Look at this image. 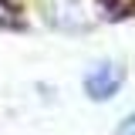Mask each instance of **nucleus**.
Returning <instances> with one entry per match:
<instances>
[{
    "label": "nucleus",
    "mask_w": 135,
    "mask_h": 135,
    "mask_svg": "<svg viewBox=\"0 0 135 135\" xmlns=\"http://www.w3.org/2000/svg\"><path fill=\"white\" fill-rule=\"evenodd\" d=\"M125 78H128V71H125L122 61L101 57V61H95V64L84 71V78H81L84 98H88V101H98V105H101V101H112L118 91H122Z\"/></svg>",
    "instance_id": "obj_1"
},
{
    "label": "nucleus",
    "mask_w": 135,
    "mask_h": 135,
    "mask_svg": "<svg viewBox=\"0 0 135 135\" xmlns=\"http://www.w3.org/2000/svg\"><path fill=\"white\" fill-rule=\"evenodd\" d=\"M0 27L24 31V17H20V7H17L14 0H0Z\"/></svg>",
    "instance_id": "obj_2"
},
{
    "label": "nucleus",
    "mask_w": 135,
    "mask_h": 135,
    "mask_svg": "<svg viewBox=\"0 0 135 135\" xmlns=\"http://www.w3.org/2000/svg\"><path fill=\"white\" fill-rule=\"evenodd\" d=\"M115 135H135V108L128 112V115L118 122V128H115Z\"/></svg>",
    "instance_id": "obj_3"
}]
</instances>
